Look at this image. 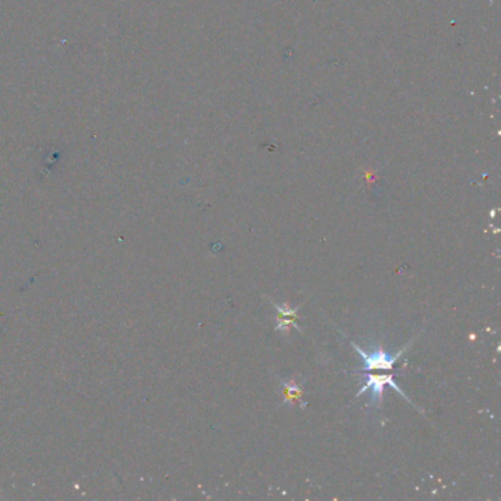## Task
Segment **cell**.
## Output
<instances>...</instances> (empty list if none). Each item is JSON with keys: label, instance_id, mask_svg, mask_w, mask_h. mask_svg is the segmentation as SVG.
I'll list each match as a JSON object with an SVG mask.
<instances>
[{"label": "cell", "instance_id": "obj_1", "mask_svg": "<svg viewBox=\"0 0 501 501\" xmlns=\"http://www.w3.org/2000/svg\"><path fill=\"white\" fill-rule=\"evenodd\" d=\"M411 344H413V340H411L407 345H404V347L402 348V350H400L399 353H396V355H388L387 352L382 350V348H381V350L375 352V353L367 355L366 352H363L362 348H360L359 345H356L355 343H353L352 345H353L355 350L363 357V362H365L363 370H391V369H393L394 363L399 360V357H400L403 353H406V352L409 350V347H410Z\"/></svg>", "mask_w": 501, "mask_h": 501}, {"label": "cell", "instance_id": "obj_2", "mask_svg": "<svg viewBox=\"0 0 501 501\" xmlns=\"http://www.w3.org/2000/svg\"><path fill=\"white\" fill-rule=\"evenodd\" d=\"M385 385H389L391 388L396 389L397 393H399L404 400L410 402V400L407 399V396H404V393L399 388V385L396 384V381L393 379V377H391V375H369V377H367V382L365 384L363 388L359 389L357 396H360V394L365 393V391L370 389V391H372V393H370V402H372V403H381V399H382V393H384Z\"/></svg>", "mask_w": 501, "mask_h": 501}, {"label": "cell", "instance_id": "obj_3", "mask_svg": "<svg viewBox=\"0 0 501 501\" xmlns=\"http://www.w3.org/2000/svg\"><path fill=\"white\" fill-rule=\"evenodd\" d=\"M300 397H301V389L298 388L297 384H294V382L286 384V400H284V404L286 403H291V402H294L296 399H300Z\"/></svg>", "mask_w": 501, "mask_h": 501}, {"label": "cell", "instance_id": "obj_4", "mask_svg": "<svg viewBox=\"0 0 501 501\" xmlns=\"http://www.w3.org/2000/svg\"><path fill=\"white\" fill-rule=\"evenodd\" d=\"M274 306L276 308V311H278L279 315L286 316V318H296V316H297V312H298V308L291 309V308L289 306V304H282V306H281V304H276V303L274 301Z\"/></svg>", "mask_w": 501, "mask_h": 501}, {"label": "cell", "instance_id": "obj_5", "mask_svg": "<svg viewBox=\"0 0 501 501\" xmlns=\"http://www.w3.org/2000/svg\"><path fill=\"white\" fill-rule=\"evenodd\" d=\"M291 326H294V328H297L298 331H301L300 326L296 325V323H294L293 320H290V319H279V320H278V325H276V331H281V333L287 334V333L290 331Z\"/></svg>", "mask_w": 501, "mask_h": 501}]
</instances>
